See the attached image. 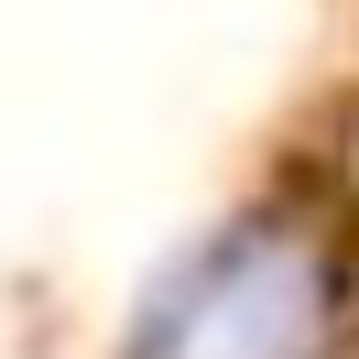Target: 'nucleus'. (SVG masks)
Segmentation results:
<instances>
[{
  "label": "nucleus",
  "instance_id": "f257e3e1",
  "mask_svg": "<svg viewBox=\"0 0 359 359\" xmlns=\"http://www.w3.org/2000/svg\"><path fill=\"white\" fill-rule=\"evenodd\" d=\"M316 348H327V262L272 218L207 240L131 337V359H316Z\"/></svg>",
  "mask_w": 359,
  "mask_h": 359
}]
</instances>
